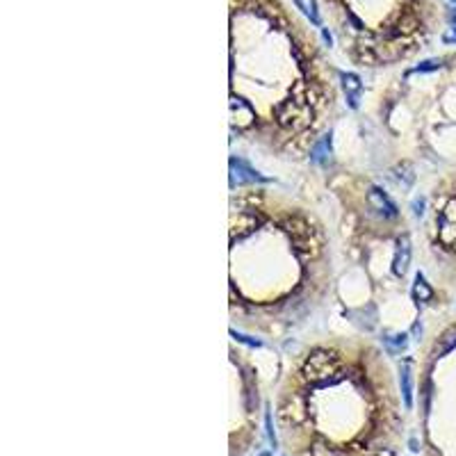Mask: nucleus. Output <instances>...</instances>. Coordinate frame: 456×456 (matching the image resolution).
Returning a JSON list of instances; mask_svg holds the SVG:
<instances>
[{
    "label": "nucleus",
    "mask_w": 456,
    "mask_h": 456,
    "mask_svg": "<svg viewBox=\"0 0 456 456\" xmlns=\"http://www.w3.org/2000/svg\"><path fill=\"white\" fill-rule=\"evenodd\" d=\"M438 242L445 249H456V197L447 199V203L436 212Z\"/></svg>",
    "instance_id": "1"
},
{
    "label": "nucleus",
    "mask_w": 456,
    "mask_h": 456,
    "mask_svg": "<svg viewBox=\"0 0 456 456\" xmlns=\"http://www.w3.org/2000/svg\"><path fill=\"white\" fill-rule=\"evenodd\" d=\"M231 167V188H244V185H256V183H267L263 173H258L251 165H246L240 158H231L228 162Z\"/></svg>",
    "instance_id": "2"
},
{
    "label": "nucleus",
    "mask_w": 456,
    "mask_h": 456,
    "mask_svg": "<svg viewBox=\"0 0 456 456\" xmlns=\"http://www.w3.org/2000/svg\"><path fill=\"white\" fill-rule=\"evenodd\" d=\"M367 205L384 217V219H395L397 217V205L390 201V197L379 188H370L367 190Z\"/></svg>",
    "instance_id": "3"
},
{
    "label": "nucleus",
    "mask_w": 456,
    "mask_h": 456,
    "mask_svg": "<svg viewBox=\"0 0 456 456\" xmlns=\"http://www.w3.org/2000/svg\"><path fill=\"white\" fill-rule=\"evenodd\" d=\"M340 82H342V92H344L347 105H349L352 110H358V105H361V94H363L361 78H358L356 73L347 71V73H340Z\"/></svg>",
    "instance_id": "4"
},
{
    "label": "nucleus",
    "mask_w": 456,
    "mask_h": 456,
    "mask_svg": "<svg viewBox=\"0 0 456 456\" xmlns=\"http://www.w3.org/2000/svg\"><path fill=\"white\" fill-rule=\"evenodd\" d=\"M411 265V240L408 235L397 237V246H395V256H393V274L395 276H404Z\"/></svg>",
    "instance_id": "5"
},
{
    "label": "nucleus",
    "mask_w": 456,
    "mask_h": 456,
    "mask_svg": "<svg viewBox=\"0 0 456 456\" xmlns=\"http://www.w3.org/2000/svg\"><path fill=\"white\" fill-rule=\"evenodd\" d=\"M399 390H401V401L404 408H413V374H411V363L404 361L399 365Z\"/></svg>",
    "instance_id": "6"
},
{
    "label": "nucleus",
    "mask_w": 456,
    "mask_h": 456,
    "mask_svg": "<svg viewBox=\"0 0 456 456\" xmlns=\"http://www.w3.org/2000/svg\"><path fill=\"white\" fill-rule=\"evenodd\" d=\"M301 456H349V454H347L344 447H338V445H331L327 440H315L301 452Z\"/></svg>",
    "instance_id": "7"
},
{
    "label": "nucleus",
    "mask_w": 456,
    "mask_h": 456,
    "mask_svg": "<svg viewBox=\"0 0 456 456\" xmlns=\"http://www.w3.org/2000/svg\"><path fill=\"white\" fill-rule=\"evenodd\" d=\"M331 146H333L331 133L322 135L317 142L310 146V160L315 162V165H327V160L331 158Z\"/></svg>",
    "instance_id": "8"
},
{
    "label": "nucleus",
    "mask_w": 456,
    "mask_h": 456,
    "mask_svg": "<svg viewBox=\"0 0 456 456\" xmlns=\"http://www.w3.org/2000/svg\"><path fill=\"white\" fill-rule=\"evenodd\" d=\"M295 7L310 21L315 28H322V16H320L317 0H295Z\"/></svg>",
    "instance_id": "9"
},
{
    "label": "nucleus",
    "mask_w": 456,
    "mask_h": 456,
    "mask_svg": "<svg viewBox=\"0 0 456 456\" xmlns=\"http://www.w3.org/2000/svg\"><path fill=\"white\" fill-rule=\"evenodd\" d=\"M384 344H386V352L390 356H399L401 352H406L408 347V335L406 333H386L384 335Z\"/></svg>",
    "instance_id": "10"
},
{
    "label": "nucleus",
    "mask_w": 456,
    "mask_h": 456,
    "mask_svg": "<svg viewBox=\"0 0 456 456\" xmlns=\"http://www.w3.org/2000/svg\"><path fill=\"white\" fill-rule=\"evenodd\" d=\"M452 349H456V327H450L447 331H443L440 333V338L436 342V347H433V356H445V354H450Z\"/></svg>",
    "instance_id": "11"
},
{
    "label": "nucleus",
    "mask_w": 456,
    "mask_h": 456,
    "mask_svg": "<svg viewBox=\"0 0 456 456\" xmlns=\"http://www.w3.org/2000/svg\"><path fill=\"white\" fill-rule=\"evenodd\" d=\"M431 297H433V288L427 283L425 274H422V271H418V274H416V283H413V299L418 303H427V301H431Z\"/></svg>",
    "instance_id": "12"
},
{
    "label": "nucleus",
    "mask_w": 456,
    "mask_h": 456,
    "mask_svg": "<svg viewBox=\"0 0 456 456\" xmlns=\"http://www.w3.org/2000/svg\"><path fill=\"white\" fill-rule=\"evenodd\" d=\"M440 64H443V60H438V58H433V60H425V62H420L418 67H413L408 73H429V71H436V69H440Z\"/></svg>",
    "instance_id": "13"
},
{
    "label": "nucleus",
    "mask_w": 456,
    "mask_h": 456,
    "mask_svg": "<svg viewBox=\"0 0 456 456\" xmlns=\"http://www.w3.org/2000/svg\"><path fill=\"white\" fill-rule=\"evenodd\" d=\"M231 335H235V340H240V342H244L249 347H263V342H260V340L249 338V335H244V333H237L235 329H231Z\"/></svg>",
    "instance_id": "14"
},
{
    "label": "nucleus",
    "mask_w": 456,
    "mask_h": 456,
    "mask_svg": "<svg viewBox=\"0 0 456 456\" xmlns=\"http://www.w3.org/2000/svg\"><path fill=\"white\" fill-rule=\"evenodd\" d=\"M265 425H267V436H269V443L276 447V433H274V427H271V413H269V408H267V413H265Z\"/></svg>",
    "instance_id": "15"
},
{
    "label": "nucleus",
    "mask_w": 456,
    "mask_h": 456,
    "mask_svg": "<svg viewBox=\"0 0 456 456\" xmlns=\"http://www.w3.org/2000/svg\"><path fill=\"white\" fill-rule=\"evenodd\" d=\"M425 205H427V201H425V199H416V201H413V205H411V208H413V215H416V217H422V215H425Z\"/></svg>",
    "instance_id": "16"
},
{
    "label": "nucleus",
    "mask_w": 456,
    "mask_h": 456,
    "mask_svg": "<svg viewBox=\"0 0 456 456\" xmlns=\"http://www.w3.org/2000/svg\"><path fill=\"white\" fill-rule=\"evenodd\" d=\"M443 41H445V43H456V26L447 28V32L443 35Z\"/></svg>",
    "instance_id": "17"
},
{
    "label": "nucleus",
    "mask_w": 456,
    "mask_h": 456,
    "mask_svg": "<svg viewBox=\"0 0 456 456\" xmlns=\"http://www.w3.org/2000/svg\"><path fill=\"white\" fill-rule=\"evenodd\" d=\"M370 456H397L393 450H388V447H384V450H376L374 454H370Z\"/></svg>",
    "instance_id": "18"
},
{
    "label": "nucleus",
    "mask_w": 456,
    "mask_h": 456,
    "mask_svg": "<svg viewBox=\"0 0 456 456\" xmlns=\"http://www.w3.org/2000/svg\"><path fill=\"white\" fill-rule=\"evenodd\" d=\"M413 335H422V327H420V322H416V324H413ZM416 340H420V338H416Z\"/></svg>",
    "instance_id": "19"
},
{
    "label": "nucleus",
    "mask_w": 456,
    "mask_h": 456,
    "mask_svg": "<svg viewBox=\"0 0 456 456\" xmlns=\"http://www.w3.org/2000/svg\"><path fill=\"white\" fill-rule=\"evenodd\" d=\"M322 37H324V41H327L329 46H331V35H329V30H322Z\"/></svg>",
    "instance_id": "20"
},
{
    "label": "nucleus",
    "mask_w": 456,
    "mask_h": 456,
    "mask_svg": "<svg viewBox=\"0 0 456 456\" xmlns=\"http://www.w3.org/2000/svg\"><path fill=\"white\" fill-rule=\"evenodd\" d=\"M452 3H454V5H456V0H452Z\"/></svg>",
    "instance_id": "21"
}]
</instances>
